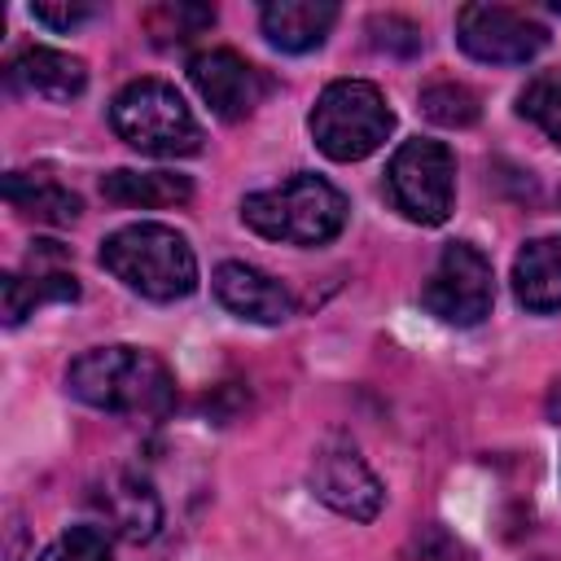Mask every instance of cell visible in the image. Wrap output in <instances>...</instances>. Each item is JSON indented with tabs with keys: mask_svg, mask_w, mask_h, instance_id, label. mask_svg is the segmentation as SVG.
<instances>
[{
	"mask_svg": "<svg viewBox=\"0 0 561 561\" xmlns=\"http://www.w3.org/2000/svg\"><path fill=\"white\" fill-rule=\"evenodd\" d=\"M66 390L114 416H162L175 403L171 368L140 346H92L66 368Z\"/></svg>",
	"mask_w": 561,
	"mask_h": 561,
	"instance_id": "cell-1",
	"label": "cell"
},
{
	"mask_svg": "<svg viewBox=\"0 0 561 561\" xmlns=\"http://www.w3.org/2000/svg\"><path fill=\"white\" fill-rule=\"evenodd\" d=\"M101 267L149 302H175L197 289V254L167 224H127L101 241Z\"/></svg>",
	"mask_w": 561,
	"mask_h": 561,
	"instance_id": "cell-2",
	"label": "cell"
},
{
	"mask_svg": "<svg viewBox=\"0 0 561 561\" xmlns=\"http://www.w3.org/2000/svg\"><path fill=\"white\" fill-rule=\"evenodd\" d=\"M241 219L267 237V241H285V245H324L342 232L346 224V197L324 180V175H289L276 188L250 193L241 202Z\"/></svg>",
	"mask_w": 561,
	"mask_h": 561,
	"instance_id": "cell-3",
	"label": "cell"
},
{
	"mask_svg": "<svg viewBox=\"0 0 561 561\" xmlns=\"http://www.w3.org/2000/svg\"><path fill=\"white\" fill-rule=\"evenodd\" d=\"M110 127L140 153L184 158L202 149V123L184 105V96L162 79H136L110 101Z\"/></svg>",
	"mask_w": 561,
	"mask_h": 561,
	"instance_id": "cell-4",
	"label": "cell"
},
{
	"mask_svg": "<svg viewBox=\"0 0 561 561\" xmlns=\"http://www.w3.org/2000/svg\"><path fill=\"white\" fill-rule=\"evenodd\" d=\"M307 123H311V136H316L324 158L359 162V158H368L373 149L386 145V136L394 127V114L368 79H337L316 96Z\"/></svg>",
	"mask_w": 561,
	"mask_h": 561,
	"instance_id": "cell-5",
	"label": "cell"
},
{
	"mask_svg": "<svg viewBox=\"0 0 561 561\" xmlns=\"http://www.w3.org/2000/svg\"><path fill=\"white\" fill-rule=\"evenodd\" d=\"M394 206L416 224H443L456 202V158L443 140H403L386 167Z\"/></svg>",
	"mask_w": 561,
	"mask_h": 561,
	"instance_id": "cell-6",
	"label": "cell"
},
{
	"mask_svg": "<svg viewBox=\"0 0 561 561\" xmlns=\"http://www.w3.org/2000/svg\"><path fill=\"white\" fill-rule=\"evenodd\" d=\"M421 302L443 324H456V329L482 324L491 316V302H495L491 259L469 241H447L425 289H421Z\"/></svg>",
	"mask_w": 561,
	"mask_h": 561,
	"instance_id": "cell-7",
	"label": "cell"
},
{
	"mask_svg": "<svg viewBox=\"0 0 561 561\" xmlns=\"http://www.w3.org/2000/svg\"><path fill=\"white\" fill-rule=\"evenodd\" d=\"M456 39L473 61L486 66H526L530 57L543 53L548 31L504 4H465L456 13Z\"/></svg>",
	"mask_w": 561,
	"mask_h": 561,
	"instance_id": "cell-8",
	"label": "cell"
},
{
	"mask_svg": "<svg viewBox=\"0 0 561 561\" xmlns=\"http://www.w3.org/2000/svg\"><path fill=\"white\" fill-rule=\"evenodd\" d=\"M188 79L202 92V101L219 118H228V123L254 114L263 105V96L272 92V79L254 61H245L241 53H232V48H206V53H197L188 61Z\"/></svg>",
	"mask_w": 561,
	"mask_h": 561,
	"instance_id": "cell-9",
	"label": "cell"
},
{
	"mask_svg": "<svg viewBox=\"0 0 561 561\" xmlns=\"http://www.w3.org/2000/svg\"><path fill=\"white\" fill-rule=\"evenodd\" d=\"M311 491L351 522H373L381 513V482L364 465V456L351 443H324L311 460Z\"/></svg>",
	"mask_w": 561,
	"mask_h": 561,
	"instance_id": "cell-10",
	"label": "cell"
},
{
	"mask_svg": "<svg viewBox=\"0 0 561 561\" xmlns=\"http://www.w3.org/2000/svg\"><path fill=\"white\" fill-rule=\"evenodd\" d=\"M61 263H66V250L57 241H35V250H31V267L35 272H9V276H0L4 324H22L44 302H75L79 298V280Z\"/></svg>",
	"mask_w": 561,
	"mask_h": 561,
	"instance_id": "cell-11",
	"label": "cell"
},
{
	"mask_svg": "<svg viewBox=\"0 0 561 561\" xmlns=\"http://www.w3.org/2000/svg\"><path fill=\"white\" fill-rule=\"evenodd\" d=\"M215 298H219L232 316H241V320H250V324H280V320H289V311H294L289 289H285L276 276H267V272L254 267V263H237V259L215 267Z\"/></svg>",
	"mask_w": 561,
	"mask_h": 561,
	"instance_id": "cell-12",
	"label": "cell"
},
{
	"mask_svg": "<svg viewBox=\"0 0 561 561\" xmlns=\"http://www.w3.org/2000/svg\"><path fill=\"white\" fill-rule=\"evenodd\" d=\"M9 83L26 96H44V101H75L88 88V66L61 48L48 44H31L9 61Z\"/></svg>",
	"mask_w": 561,
	"mask_h": 561,
	"instance_id": "cell-13",
	"label": "cell"
},
{
	"mask_svg": "<svg viewBox=\"0 0 561 561\" xmlns=\"http://www.w3.org/2000/svg\"><path fill=\"white\" fill-rule=\"evenodd\" d=\"M337 22V4L329 0H272L259 9V26L280 53H311Z\"/></svg>",
	"mask_w": 561,
	"mask_h": 561,
	"instance_id": "cell-14",
	"label": "cell"
},
{
	"mask_svg": "<svg viewBox=\"0 0 561 561\" xmlns=\"http://www.w3.org/2000/svg\"><path fill=\"white\" fill-rule=\"evenodd\" d=\"M96 504L105 513V522L131 539V543H145L158 535L162 526V504L153 495V486L140 478V473H110L105 486L96 491Z\"/></svg>",
	"mask_w": 561,
	"mask_h": 561,
	"instance_id": "cell-15",
	"label": "cell"
},
{
	"mask_svg": "<svg viewBox=\"0 0 561 561\" xmlns=\"http://www.w3.org/2000/svg\"><path fill=\"white\" fill-rule=\"evenodd\" d=\"M513 294L526 311H561V232L535 237L517 250Z\"/></svg>",
	"mask_w": 561,
	"mask_h": 561,
	"instance_id": "cell-16",
	"label": "cell"
},
{
	"mask_svg": "<svg viewBox=\"0 0 561 561\" xmlns=\"http://www.w3.org/2000/svg\"><path fill=\"white\" fill-rule=\"evenodd\" d=\"M101 193H105V202H118V206L158 210V206H184L193 197V180L175 175V171H131V167H118V171L101 175Z\"/></svg>",
	"mask_w": 561,
	"mask_h": 561,
	"instance_id": "cell-17",
	"label": "cell"
},
{
	"mask_svg": "<svg viewBox=\"0 0 561 561\" xmlns=\"http://www.w3.org/2000/svg\"><path fill=\"white\" fill-rule=\"evenodd\" d=\"M4 197H9L13 210H22L31 219H44V224H70L83 210L79 193H70L61 180L35 175V171H9L4 175Z\"/></svg>",
	"mask_w": 561,
	"mask_h": 561,
	"instance_id": "cell-18",
	"label": "cell"
},
{
	"mask_svg": "<svg viewBox=\"0 0 561 561\" xmlns=\"http://www.w3.org/2000/svg\"><path fill=\"white\" fill-rule=\"evenodd\" d=\"M145 31L153 35V44H184L193 35H202L206 26H215V9L206 4H188V0H167V4H153L145 9Z\"/></svg>",
	"mask_w": 561,
	"mask_h": 561,
	"instance_id": "cell-19",
	"label": "cell"
},
{
	"mask_svg": "<svg viewBox=\"0 0 561 561\" xmlns=\"http://www.w3.org/2000/svg\"><path fill=\"white\" fill-rule=\"evenodd\" d=\"M517 110L548 136L561 145V70H539L522 96H517Z\"/></svg>",
	"mask_w": 561,
	"mask_h": 561,
	"instance_id": "cell-20",
	"label": "cell"
},
{
	"mask_svg": "<svg viewBox=\"0 0 561 561\" xmlns=\"http://www.w3.org/2000/svg\"><path fill=\"white\" fill-rule=\"evenodd\" d=\"M421 110H425V118H434L443 127H469V123H478V96L465 83H456V79L430 83L421 92Z\"/></svg>",
	"mask_w": 561,
	"mask_h": 561,
	"instance_id": "cell-21",
	"label": "cell"
},
{
	"mask_svg": "<svg viewBox=\"0 0 561 561\" xmlns=\"http://www.w3.org/2000/svg\"><path fill=\"white\" fill-rule=\"evenodd\" d=\"M35 561H110V535L101 526H70Z\"/></svg>",
	"mask_w": 561,
	"mask_h": 561,
	"instance_id": "cell-22",
	"label": "cell"
},
{
	"mask_svg": "<svg viewBox=\"0 0 561 561\" xmlns=\"http://www.w3.org/2000/svg\"><path fill=\"white\" fill-rule=\"evenodd\" d=\"M368 35H373V48L394 53V57H412L421 48V26L408 22V18H399V13H386V18L377 13L368 22Z\"/></svg>",
	"mask_w": 561,
	"mask_h": 561,
	"instance_id": "cell-23",
	"label": "cell"
},
{
	"mask_svg": "<svg viewBox=\"0 0 561 561\" xmlns=\"http://www.w3.org/2000/svg\"><path fill=\"white\" fill-rule=\"evenodd\" d=\"M96 9L92 4H31V18L35 22H44V26H53V31H70V26H79V22H88Z\"/></svg>",
	"mask_w": 561,
	"mask_h": 561,
	"instance_id": "cell-24",
	"label": "cell"
},
{
	"mask_svg": "<svg viewBox=\"0 0 561 561\" xmlns=\"http://www.w3.org/2000/svg\"><path fill=\"white\" fill-rule=\"evenodd\" d=\"M18 543H22V517L9 513V552H4V561H18Z\"/></svg>",
	"mask_w": 561,
	"mask_h": 561,
	"instance_id": "cell-25",
	"label": "cell"
},
{
	"mask_svg": "<svg viewBox=\"0 0 561 561\" xmlns=\"http://www.w3.org/2000/svg\"><path fill=\"white\" fill-rule=\"evenodd\" d=\"M548 416L561 425V377L552 381V390H548Z\"/></svg>",
	"mask_w": 561,
	"mask_h": 561,
	"instance_id": "cell-26",
	"label": "cell"
}]
</instances>
